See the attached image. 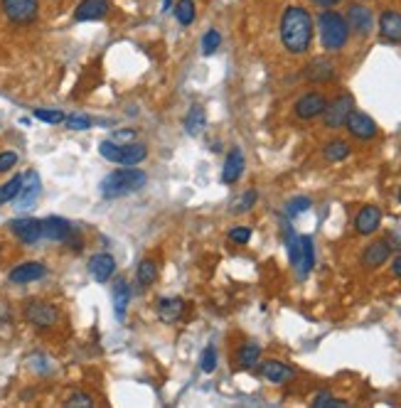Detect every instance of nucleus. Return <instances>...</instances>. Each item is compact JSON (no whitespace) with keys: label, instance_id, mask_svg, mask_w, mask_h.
I'll list each match as a JSON object with an SVG mask.
<instances>
[{"label":"nucleus","instance_id":"nucleus-45","mask_svg":"<svg viewBox=\"0 0 401 408\" xmlns=\"http://www.w3.org/2000/svg\"><path fill=\"white\" fill-rule=\"evenodd\" d=\"M170 3H172V0H162V10H170Z\"/></svg>","mask_w":401,"mask_h":408},{"label":"nucleus","instance_id":"nucleus-25","mask_svg":"<svg viewBox=\"0 0 401 408\" xmlns=\"http://www.w3.org/2000/svg\"><path fill=\"white\" fill-rule=\"evenodd\" d=\"M349 152H352V148H349L347 141H342V138H335V141H328L323 146V155L328 162H342L349 157Z\"/></svg>","mask_w":401,"mask_h":408},{"label":"nucleus","instance_id":"nucleus-28","mask_svg":"<svg viewBox=\"0 0 401 408\" xmlns=\"http://www.w3.org/2000/svg\"><path fill=\"white\" fill-rule=\"evenodd\" d=\"M204 126H207V113H204L202 106H192V109L188 111V116H185V131L190 133V136H199V133L204 131Z\"/></svg>","mask_w":401,"mask_h":408},{"label":"nucleus","instance_id":"nucleus-31","mask_svg":"<svg viewBox=\"0 0 401 408\" xmlns=\"http://www.w3.org/2000/svg\"><path fill=\"white\" fill-rule=\"evenodd\" d=\"M20 187H22V175H15V178L8 180L6 185H0V204L13 202V199L17 197V192H20Z\"/></svg>","mask_w":401,"mask_h":408},{"label":"nucleus","instance_id":"nucleus-3","mask_svg":"<svg viewBox=\"0 0 401 408\" xmlns=\"http://www.w3.org/2000/svg\"><path fill=\"white\" fill-rule=\"evenodd\" d=\"M318 32H320V42H323L325 52H340L349 40L347 17H345L342 13L333 10V8H325L318 17Z\"/></svg>","mask_w":401,"mask_h":408},{"label":"nucleus","instance_id":"nucleus-27","mask_svg":"<svg viewBox=\"0 0 401 408\" xmlns=\"http://www.w3.org/2000/svg\"><path fill=\"white\" fill-rule=\"evenodd\" d=\"M111 298H114V313L119 320L126 317V308H128L130 303V290L128 285H126V281H116L114 290H111Z\"/></svg>","mask_w":401,"mask_h":408},{"label":"nucleus","instance_id":"nucleus-20","mask_svg":"<svg viewBox=\"0 0 401 408\" xmlns=\"http://www.w3.org/2000/svg\"><path fill=\"white\" fill-rule=\"evenodd\" d=\"M45 273H47L45 263H40V261H25V263H20V266L13 268V271L8 273V278H10V283H17V285H22V283L40 281V278H45Z\"/></svg>","mask_w":401,"mask_h":408},{"label":"nucleus","instance_id":"nucleus-44","mask_svg":"<svg viewBox=\"0 0 401 408\" xmlns=\"http://www.w3.org/2000/svg\"><path fill=\"white\" fill-rule=\"evenodd\" d=\"M313 3L320 8H333V6H338V3H342V0H313Z\"/></svg>","mask_w":401,"mask_h":408},{"label":"nucleus","instance_id":"nucleus-17","mask_svg":"<svg viewBox=\"0 0 401 408\" xmlns=\"http://www.w3.org/2000/svg\"><path fill=\"white\" fill-rule=\"evenodd\" d=\"M379 224H381V210L377 204H367V207H362V210L357 212V217H354V231L360 236L374 234V231L379 229Z\"/></svg>","mask_w":401,"mask_h":408},{"label":"nucleus","instance_id":"nucleus-22","mask_svg":"<svg viewBox=\"0 0 401 408\" xmlns=\"http://www.w3.org/2000/svg\"><path fill=\"white\" fill-rule=\"evenodd\" d=\"M89 273L96 283H106L116 273V261L111 253H96L89 258Z\"/></svg>","mask_w":401,"mask_h":408},{"label":"nucleus","instance_id":"nucleus-8","mask_svg":"<svg viewBox=\"0 0 401 408\" xmlns=\"http://www.w3.org/2000/svg\"><path fill=\"white\" fill-rule=\"evenodd\" d=\"M25 320L30 324H35V327H40V330H45V327L57 324L59 313L52 303H45V300H30V303L25 305Z\"/></svg>","mask_w":401,"mask_h":408},{"label":"nucleus","instance_id":"nucleus-6","mask_svg":"<svg viewBox=\"0 0 401 408\" xmlns=\"http://www.w3.org/2000/svg\"><path fill=\"white\" fill-rule=\"evenodd\" d=\"M0 10L13 25H32L40 17V0H0Z\"/></svg>","mask_w":401,"mask_h":408},{"label":"nucleus","instance_id":"nucleus-19","mask_svg":"<svg viewBox=\"0 0 401 408\" xmlns=\"http://www.w3.org/2000/svg\"><path fill=\"white\" fill-rule=\"evenodd\" d=\"M185 308H188V303H185L183 298H177V295L160 298L158 300V317H160V322H165V324H175L177 320L185 315Z\"/></svg>","mask_w":401,"mask_h":408},{"label":"nucleus","instance_id":"nucleus-26","mask_svg":"<svg viewBox=\"0 0 401 408\" xmlns=\"http://www.w3.org/2000/svg\"><path fill=\"white\" fill-rule=\"evenodd\" d=\"M261 359V347L256 345V342H246V345L239 347V352H236V364H239V369H254L256 364H259Z\"/></svg>","mask_w":401,"mask_h":408},{"label":"nucleus","instance_id":"nucleus-46","mask_svg":"<svg viewBox=\"0 0 401 408\" xmlns=\"http://www.w3.org/2000/svg\"><path fill=\"white\" fill-rule=\"evenodd\" d=\"M399 202H401V189H399Z\"/></svg>","mask_w":401,"mask_h":408},{"label":"nucleus","instance_id":"nucleus-14","mask_svg":"<svg viewBox=\"0 0 401 408\" xmlns=\"http://www.w3.org/2000/svg\"><path fill=\"white\" fill-rule=\"evenodd\" d=\"M77 234L72 224L62 217H47V219H42V236L50 241H57V244H67L72 236Z\"/></svg>","mask_w":401,"mask_h":408},{"label":"nucleus","instance_id":"nucleus-5","mask_svg":"<svg viewBox=\"0 0 401 408\" xmlns=\"http://www.w3.org/2000/svg\"><path fill=\"white\" fill-rule=\"evenodd\" d=\"M99 152H101V157L116 162V165H126V168L138 165V162H143L148 157L146 143H126V146H121V143H116V141H101Z\"/></svg>","mask_w":401,"mask_h":408},{"label":"nucleus","instance_id":"nucleus-43","mask_svg":"<svg viewBox=\"0 0 401 408\" xmlns=\"http://www.w3.org/2000/svg\"><path fill=\"white\" fill-rule=\"evenodd\" d=\"M391 273H394V276H396V278H399V281H401V253H399V256L394 258V261H391Z\"/></svg>","mask_w":401,"mask_h":408},{"label":"nucleus","instance_id":"nucleus-12","mask_svg":"<svg viewBox=\"0 0 401 408\" xmlns=\"http://www.w3.org/2000/svg\"><path fill=\"white\" fill-rule=\"evenodd\" d=\"M303 79L310 84H325L330 79H335V64L328 57H315L303 67Z\"/></svg>","mask_w":401,"mask_h":408},{"label":"nucleus","instance_id":"nucleus-34","mask_svg":"<svg viewBox=\"0 0 401 408\" xmlns=\"http://www.w3.org/2000/svg\"><path fill=\"white\" fill-rule=\"evenodd\" d=\"M35 118L42 120V123H52V126H57V123H62L64 118V111H57V109H37L35 111Z\"/></svg>","mask_w":401,"mask_h":408},{"label":"nucleus","instance_id":"nucleus-4","mask_svg":"<svg viewBox=\"0 0 401 408\" xmlns=\"http://www.w3.org/2000/svg\"><path fill=\"white\" fill-rule=\"evenodd\" d=\"M286 246H288V258H291V266L296 268L298 278H305L308 273L313 271V266H315L313 239H310V236H296L293 231H288Z\"/></svg>","mask_w":401,"mask_h":408},{"label":"nucleus","instance_id":"nucleus-40","mask_svg":"<svg viewBox=\"0 0 401 408\" xmlns=\"http://www.w3.org/2000/svg\"><path fill=\"white\" fill-rule=\"evenodd\" d=\"M15 162H17V155L13 150L0 152V173H8V170H13V168H15Z\"/></svg>","mask_w":401,"mask_h":408},{"label":"nucleus","instance_id":"nucleus-10","mask_svg":"<svg viewBox=\"0 0 401 408\" xmlns=\"http://www.w3.org/2000/svg\"><path fill=\"white\" fill-rule=\"evenodd\" d=\"M325 106H328V99H325L320 91H308V94H303L301 99L296 101L293 111H296V116L301 120H313V118H318V116H323Z\"/></svg>","mask_w":401,"mask_h":408},{"label":"nucleus","instance_id":"nucleus-21","mask_svg":"<svg viewBox=\"0 0 401 408\" xmlns=\"http://www.w3.org/2000/svg\"><path fill=\"white\" fill-rule=\"evenodd\" d=\"M259 372H261V377H264L266 382H271V384H286V382H291V379L296 377L293 366L283 364V361H278V359L264 361V364L259 366Z\"/></svg>","mask_w":401,"mask_h":408},{"label":"nucleus","instance_id":"nucleus-2","mask_svg":"<svg viewBox=\"0 0 401 408\" xmlns=\"http://www.w3.org/2000/svg\"><path fill=\"white\" fill-rule=\"evenodd\" d=\"M146 182H148V175L143 173V170H136V165H130V168H126V170H114V173L106 175V178L101 180L99 189L104 199H119L130 192L143 189Z\"/></svg>","mask_w":401,"mask_h":408},{"label":"nucleus","instance_id":"nucleus-35","mask_svg":"<svg viewBox=\"0 0 401 408\" xmlns=\"http://www.w3.org/2000/svg\"><path fill=\"white\" fill-rule=\"evenodd\" d=\"M219 45H222V35H219L217 30H209L207 35L202 37V52H204V54L217 52Z\"/></svg>","mask_w":401,"mask_h":408},{"label":"nucleus","instance_id":"nucleus-33","mask_svg":"<svg viewBox=\"0 0 401 408\" xmlns=\"http://www.w3.org/2000/svg\"><path fill=\"white\" fill-rule=\"evenodd\" d=\"M313 406L315 408H340V406H347V401H342V398H335L330 391H320L318 396L313 398Z\"/></svg>","mask_w":401,"mask_h":408},{"label":"nucleus","instance_id":"nucleus-39","mask_svg":"<svg viewBox=\"0 0 401 408\" xmlns=\"http://www.w3.org/2000/svg\"><path fill=\"white\" fill-rule=\"evenodd\" d=\"M251 239V229L249 226H234V229H229V241H234V244H249Z\"/></svg>","mask_w":401,"mask_h":408},{"label":"nucleus","instance_id":"nucleus-32","mask_svg":"<svg viewBox=\"0 0 401 408\" xmlns=\"http://www.w3.org/2000/svg\"><path fill=\"white\" fill-rule=\"evenodd\" d=\"M256 199H259L256 189H246V192L241 194V197L236 199L234 204H232V214H244V212H249L251 207L256 204Z\"/></svg>","mask_w":401,"mask_h":408},{"label":"nucleus","instance_id":"nucleus-15","mask_svg":"<svg viewBox=\"0 0 401 408\" xmlns=\"http://www.w3.org/2000/svg\"><path fill=\"white\" fill-rule=\"evenodd\" d=\"M389 256H391V244L386 239H377V241H372L370 246H365L360 263L365 268H370V271H374V268L384 266V263L389 261Z\"/></svg>","mask_w":401,"mask_h":408},{"label":"nucleus","instance_id":"nucleus-42","mask_svg":"<svg viewBox=\"0 0 401 408\" xmlns=\"http://www.w3.org/2000/svg\"><path fill=\"white\" fill-rule=\"evenodd\" d=\"M8 320H10V310H8V305L0 303V327H6Z\"/></svg>","mask_w":401,"mask_h":408},{"label":"nucleus","instance_id":"nucleus-38","mask_svg":"<svg viewBox=\"0 0 401 408\" xmlns=\"http://www.w3.org/2000/svg\"><path fill=\"white\" fill-rule=\"evenodd\" d=\"M89 126H91V118H89V116L77 113V116H69V118H67V128H69V131H86Z\"/></svg>","mask_w":401,"mask_h":408},{"label":"nucleus","instance_id":"nucleus-9","mask_svg":"<svg viewBox=\"0 0 401 408\" xmlns=\"http://www.w3.org/2000/svg\"><path fill=\"white\" fill-rule=\"evenodd\" d=\"M345 126H347L349 136L357 138V141H372V138H377V133H379L374 118L367 116V113H362V111H357V109L347 116Z\"/></svg>","mask_w":401,"mask_h":408},{"label":"nucleus","instance_id":"nucleus-36","mask_svg":"<svg viewBox=\"0 0 401 408\" xmlns=\"http://www.w3.org/2000/svg\"><path fill=\"white\" fill-rule=\"evenodd\" d=\"M310 197H296V199H291L288 202V207H286V212H288V217H298V214H303L305 210H310Z\"/></svg>","mask_w":401,"mask_h":408},{"label":"nucleus","instance_id":"nucleus-30","mask_svg":"<svg viewBox=\"0 0 401 408\" xmlns=\"http://www.w3.org/2000/svg\"><path fill=\"white\" fill-rule=\"evenodd\" d=\"M136 278H138V283L141 285H153L156 283V278H158V266H156V261H151V258H143L141 263H138V271H136Z\"/></svg>","mask_w":401,"mask_h":408},{"label":"nucleus","instance_id":"nucleus-1","mask_svg":"<svg viewBox=\"0 0 401 408\" xmlns=\"http://www.w3.org/2000/svg\"><path fill=\"white\" fill-rule=\"evenodd\" d=\"M281 45L291 54H305L313 45V17L303 6H288L278 25Z\"/></svg>","mask_w":401,"mask_h":408},{"label":"nucleus","instance_id":"nucleus-29","mask_svg":"<svg viewBox=\"0 0 401 408\" xmlns=\"http://www.w3.org/2000/svg\"><path fill=\"white\" fill-rule=\"evenodd\" d=\"M175 20L180 22L183 27H190L195 22V17H197V6H195V0H177L175 6Z\"/></svg>","mask_w":401,"mask_h":408},{"label":"nucleus","instance_id":"nucleus-24","mask_svg":"<svg viewBox=\"0 0 401 408\" xmlns=\"http://www.w3.org/2000/svg\"><path fill=\"white\" fill-rule=\"evenodd\" d=\"M244 152L239 150V148H234V150H229V155H227L225 160V170H222V182L225 185H236L241 180V175H244Z\"/></svg>","mask_w":401,"mask_h":408},{"label":"nucleus","instance_id":"nucleus-37","mask_svg":"<svg viewBox=\"0 0 401 408\" xmlns=\"http://www.w3.org/2000/svg\"><path fill=\"white\" fill-rule=\"evenodd\" d=\"M199 366H202L204 374H212L214 369H217V350L214 347H207V350L202 352V359H199Z\"/></svg>","mask_w":401,"mask_h":408},{"label":"nucleus","instance_id":"nucleus-18","mask_svg":"<svg viewBox=\"0 0 401 408\" xmlns=\"http://www.w3.org/2000/svg\"><path fill=\"white\" fill-rule=\"evenodd\" d=\"M111 10L109 0H82L74 10V20L79 22H91V20H104Z\"/></svg>","mask_w":401,"mask_h":408},{"label":"nucleus","instance_id":"nucleus-11","mask_svg":"<svg viewBox=\"0 0 401 408\" xmlns=\"http://www.w3.org/2000/svg\"><path fill=\"white\" fill-rule=\"evenodd\" d=\"M347 25L349 32L360 37H367L372 32V25H374V17H372V10L362 3H352L347 8Z\"/></svg>","mask_w":401,"mask_h":408},{"label":"nucleus","instance_id":"nucleus-13","mask_svg":"<svg viewBox=\"0 0 401 408\" xmlns=\"http://www.w3.org/2000/svg\"><path fill=\"white\" fill-rule=\"evenodd\" d=\"M8 229H10L13 234H15L17 239L22 241V244H27V246H32V244H37V241L42 239V221L40 219H32V217L13 219L10 224H8Z\"/></svg>","mask_w":401,"mask_h":408},{"label":"nucleus","instance_id":"nucleus-7","mask_svg":"<svg viewBox=\"0 0 401 408\" xmlns=\"http://www.w3.org/2000/svg\"><path fill=\"white\" fill-rule=\"evenodd\" d=\"M354 111V96L352 94H340L335 101H330L323 111V120L328 128H342L347 116Z\"/></svg>","mask_w":401,"mask_h":408},{"label":"nucleus","instance_id":"nucleus-41","mask_svg":"<svg viewBox=\"0 0 401 408\" xmlns=\"http://www.w3.org/2000/svg\"><path fill=\"white\" fill-rule=\"evenodd\" d=\"M67 406H94V398L91 396H86V393H74V396H69V401H67Z\"/></svg>","mask_w":401,"mask_h":408},{"label":"nucleus","instance_id":"nucleus-23","mask_svg":"<svg viewBox=\"0 0 401 408\" xmlns=\"http://www.w3.org/2000/svg\"><path fill=\"white\" fill-rule=\"evenodd\" d=\"M379 35L384 42H401V13L384 10L379 15Z\"/></svg>","mask_w":401,"mask_h":408},{"label":"nucleus","instance_id":"nucleus-16","mask_svg":"<svg viewBox=\"0 0 401 408\" xmlns=\"http://www.w3.org/2000/svg\"><path fill=\"white\" fill-rule=\"evenodd\" d=\"M40 192H42V182H40V175L35 173V170H30V173L22 178V187L20 192H17V210H30L32 204L40 199Z\"/></svg>","mask_w":401,"mask_h":408}]
</instances>
